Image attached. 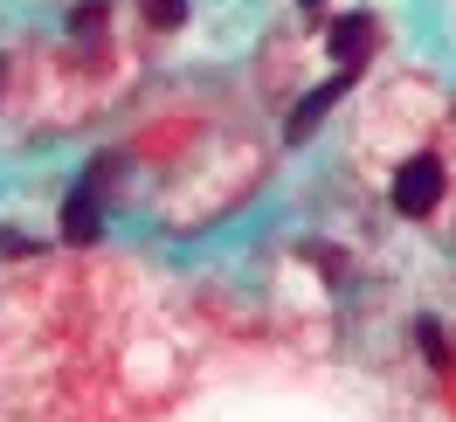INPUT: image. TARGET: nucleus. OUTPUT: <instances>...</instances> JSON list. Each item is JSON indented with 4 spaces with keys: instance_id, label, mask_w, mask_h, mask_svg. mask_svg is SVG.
<instances>
[{
    "instance_id": "nucleus-3",
    "label": "nucleus",
    "mask_w": 456,
    "mask_h": 422,
    "mask_svg": "<svg viewBox=\"0 0 456 422\" xmlns=\"http://www.w3.org/2000/svg\"><path fill=\"white\" fill-rule=\"evenodd\" d=\"M367 49H373V14H346L339 29H332V62H339V70H353Z\"/></svg>"
},
{
    "instance_id": "nucleus-2",
    "label": "nucleus",
    "mask_w": 456,
    "mask_h": 422,
    "mask_svg": "<svg viewBox=\"0 0 456 422\" xmlns=\"http://www.w3.org/2000/svg\"><path fill=\"white\" fill-rule=\"evenodd\" d=\"M97 228H104V208H97V173H84V187L62 201V236H69V243H97Z\"/></svg>"
},
{
    "instance_id": "nucleus-4",
    "label": "nucleus",
    "mask_w": 456,
    "mask_h": 422,
    "mask_svg": "<svg viewBox=\"0 0 456 422\" xmlns=\"http://www.w3.org/2000/svg\"><path fill=\"white\" fill-rule=\"evenodd\" d=\"M145 14H152L159 29H180V21H187V0H145Z\"/></svg>"
},
{
    "instance_id": "nucleus-5",
    "label": "nucleus",
    "mask_w": 456,
    "mask_h": 422,
    "mask_svg": "<svg viewBox=\"0 0 456 422\" xmlns=\"http://www.w3.org/2000/svg\"><path fill=\"white\" fill-rule=\"evenodd\" d=\"M297 7H318V0H297Z\"/></svg>"
},
{
    "instance_id": "nucleus-1",
    "label": "nucleus",
    "mask_w": 456,
    "mask_h": 422,
    "mask_svg": "<svg viewBox=\"0 0 456 422\" xmlns=\"http://www.w3.org/2000/svg\"><path fill=\"white\" fill-rule=\"evenodd\" d=\"M443 201V160H428V153H415L408 167L395 173V208L408 215V222H422L428 208Z\"/></svg>"
}]
</instances>
